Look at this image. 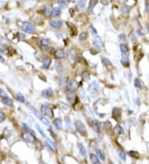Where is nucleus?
Returning a JSON list of instances; mask_svg holds the SVG:
<instances>
[{
	"instance_id": "aec40b11",
	"label": "nucleus",
	"mask_w": 149,
	"mask_h": 164,
	"mask_svg": "<svg viewBox=\"0 0 149 164\" xmlns=\"http://www.w3.org/2000/svg\"><path fill=\"white\" fill-rule=\"evenodd\" d=\"M27 106H28V108H29V109H30L31 110H32V113H33V114H34L35 115H36V116H37V118H38L39 119H42V115H41L40 114H39V113H38V111H37V110L36 109H35V108H34V107H33L32 105H31L29 103H27Z\"/></svg>"
},
{
	"instance_id": "8fccbe9b",
	"label": "nucleus",
	"mask_w": 149,
	"mask_h": 164,
	"mask_svg": "<svg viewBox=\"0 0 149 164\" xmlns=\"http://www.w3.org/2000/svg\"><path fill=\"white\" fill-rule=\"evenodd\" d=\"M89 29H90L91 34H94V35L97 36V31H96V29L95 28V27H93V25H89Z\"/></svg>"
},
{
	"instance_id": "ddd939ff",
	"label": "nucleus",
	"mask_w": 149,
	"mask_h": 164,
	"mask_svg": "<svg viewBox=\"0 0 149 164\" xmlns=\"http://www.w3.org/2000/svg\"><path fill=\"white\" fill-rule=\"evenodd\" d=\"M52 88H47V89H46L42 91V95L43 97H45V98H49L51 97L52 95Z\"/></svg>"
},
{
	"instance_id": "a211bd4d",
	"label": "nucleus",
	"mask_w": 149,
	"mask_h": 164,
	"mask_svg": "<svg viewBox=\"0 0 149 164\" xmlns=\"http://www.w3.org/2000/svg\"><path fill=\"white\" fill-rule=\"evenodd\" d=\"M121 63H122L123 66H124L125 67L129 66V59H128L127 55H123L122 56V58H121Z\"/></svg>"
},
{
	"instance_id": "f3484780",
	"label": "nucleus",
	"mask_w": 149,
	"mask_h": 164,
	"mask_svg": "<svg viewBox=\"0 0 149 164\" xmlns=\"http://www.w3.org/2000/svg\"><path fill=\"white\" fill-rule=\"evenodd\" d=\"M55 57L57 59H62L65 57V51L63 49H58L56 52H55Z\"/></svg>"
},
{
	"instance_id": "13d9d810",
	"label": "nucleus",
	"mask_w": 149,
	"mask_h": 164,
	"mask_svg": "<svg viewBox=\"0 0 149 164\" xmlns=\"http://www.w3.org/2000/svg\"><path fill=\"white\" fill-rule=\"evenodd\" d=\"M0 61H1V62H4V58H3L1 55H0Z\"/></svg>"
},
{
	"instance_id": "412c9836",
	"label": "nucleus",
	"mask_w": 149,
	"mask_h": 164,
	"mask_svg": "<svg viewBox=\"0 0 149 164\" xmlns=\"http://www.w3.org/2000/svg\"><path fill=\"white\" fill-rule=\"evenodd\" d=\"M67 77L66 76H61L59 80V84H60V86L61 88L65 87V85H67Z\"/></svg>"
},
{
	"instance_id": "f8f14e48",
	"label": "nucleus",
	"mask_w": 149,
	"mask_h": 164,
	"mask_svg": "<svg viewBox=\"0 0 149 164\" xmlns=\"http://www.w3.org/2000/svg\"><path fill=\"white\" fill-rule=\"evenodd\" d=\"M112 116L113 118L114 119H117L120 118L121 116V110L119 109V108H114V109L113 110V113H112Z\"/></svg>"
},
{
	"instance_id": "6e6d98bb",
	"label": "nucleus",
	"mask_w": 149,
	"mask_h": 164,
	"mask_svg": "<svg viewBox=\"0 0 149 164\" xmlns=\"http://www.w3.org/2000/svg\"><path fill=\"white\" fill-rule=\"evenodd\" d=\"M145 6H146V12L147 13V12L149 11V2L145 3Z\"/></svg>"
},
{
	"instance_id": "de8ad7c7",
	"label": "nucleus",
	"mask_w": 149,
	"mask_h": 164,
	"mask_svg": "<svg viewBox=\"0 0 149 164\" xmlns=\"http://www.w3.org/2000/svg\"><path fill=\"white\" fill-rule=\"evenodd\" d=\"M0 96H1L3 99L9 97V96H7V95L6 92H5L4 90H1V89H0Z\"/></svg>"
},
{
	"instance_id": "2eb2a0df",
	"label": "nucleus",
	"mask_w": 149,
	"mask_h": 164,
	"mask_svg": "<svg viewBox=\"0 0 149 164\" xmlns=\"http://www.w3.org/2000/svg\"><path fill=\"white\" fill-rule=\"evenodd\" d=\"M53 124L58 130H61L62 129V120H61V118L56 119L53 121Z\"/></svg>"
},
{
	"instance_id": "c9c22d12",
	"label": "nucleus",
	"mask_w": 149,
	"mask_h": 164,
	"mask_svg": "<svg viewBox=\"0 0 149 164\" xmlns=\"http://www.w3.org/2000/svg\"><path fill=\"white\" fill-rule=\"evenodd\" d=\"M22 130H23V133H32V134H34V132L26 124V123H22Z\"/></svg>"
},
{
	"instance_id": "c756f323",
	"label": "nucleus",
	"mask_w": 149,
	"mask_h": 164,
	"mask_svg": "<svg viewBox=\"0 0 149 164\" xmlns=\"http://www.w3.org/2000/svg\"><path fill=\"white\" fill-rule=\"evenodd\" d=\"M113 132H114V134H123L124 133V130L123 129V128L121 127L120 125H117L114 128V130H113Z\"/></svg>"
},
{
	"instance_id": "473e14b6",
	"label": "nucleus",
	"mask_w": 149,
	"mask_h": 164,
	"mask_svg": "<svg viewBox=\"0 0 149 164\" xmlns=\"http://www.w3.org/2000/svg\"><path fill=\"white\" fill-rule=\"evenodd\" d=\"M120 51L123 53V55H126L128 52V47L124 45V44H121L120 45Z\"/></svg>"
},
{
	"instance_id": "7ed1b4c3",
	"label": "nucleus",
	"mask_w": 149,
	"mask_h": 164,
	"mask_svg": "<svg viewBox=\"0 0 149 164\" xmlns=\"http://www.w3.org/2000/svg\"><path fill=\"white\" fill-rule=\"evenodd\" d=\"M22 29L24 32H26V33H32L36 31V27H35V26L32 24V23L28 22H25L22 23Z\"/></svg>"
},
{
	"instance_id": "4d7b16f0",
	"label": "nucleus",
	"mask_w": 149,
	"mask_h": 164,
	"mask_svg": "<svg viewBox=\"0 0 149 164\" xmlns=\"http://www.w3.org/2000/svg\"><path fill=\"white\" fill-rule=\"evenodd\" d=\"M49 131H50V133H51V135H52L54 138H56V135L54 134V132L52 131V129H49Z\"/></svg>"
},
{
	"instance_id": "37998d69",
	"label": "nucleus",
	"mask_w": 149,
	"mask_h": 164,
	"mask_svg": "<svg viewBox=\"0 0 149 164\" xmlns=\"http://www.w3.org/2000/svg\"><path fill=\"white\" fill-rule=\"evenodd\" d=\"M119 38L120 39V41H122V42H125V43H126V42H128L127 37H126V36H125V34H123V33L119 34Z\"/></svg>"
},
{
	"instance_id": "393cba45",
	"label": "nucleus",
	"mask_w": 149,
	"mask_h": 164,
	"mask_svg": "<svg viewBox=\"0 0 149 164\" xmlns=\"http://www.w3.org/2000/svg\"><path fill=\"white\" fill-rule=\"evenodd\" d=\"M101 60H102V63H103L104 65L106 66L107 68H111L112 67V63H111V61H109L108 58H106V57H102Z\"/></svg>"
},
{
	"instance_id": "0eeeda50",
	"label": "nucleus",
	"mask_w": 149,
	"mask_h": 164,
	"mask_svg": "<svg viewBox=\"0 0 149 164\" xmlns=\"http://www.w3.org/2000/svg\"><path fill=\"white\" fill-rule=\"evenodd\" d=\"M65 97L67 99V100L70 103H74L76 100V95H74L72 91L70 90H66L65 91Z\"/></svg>"
},
{
	"instance_id": "a878e982",
	"label": "nucleus",
	"mask_w": 149,
	"mask_h": 164,
	"mask_svg": "<svg viewBox=\"0 0 149 164\" xmlns=\"http://www.w3.org/2000/svg\"><path fill=\"white\" fill-rule=\"evenodd\" d=\"M2 102L4 104V105H9V106H13V100L12 99H10L9 97H7V98L3 99Z\"/></svg>"
},
{
	"instance_id": "20e7f679",
	"label": "nucleus",
	"mask_w": 149,
	"mask_h": 164,
	"mask_svg": "<svg viewBox=\"0 0 149 164\" xmlns=\"http://www.w3.org/2000/svg\"><path fill=\"white\" fill-rule=\"evenodd\" d=\"M66 57H67L68 61L70 63H74L77 60V54L74 49H69L66 51Z\"/></svg>"
},
{
	"instance_id": "a19ab883",
	"label": "nucleus",
	"mask_w": 149,
	"mask_h": 164,
	"mask_svg": "<svg viewBox=\"0 0 149 164\" xmlns=\"http://www.w3.org/2000/svg\"><path fill=\"white\" fill-rule=\"evenodd\" d=\"M17 99H18L20 102H22V103H25V101H26L24 96H23L22 94H21V93H18V94H17Z\"/></svg>"
},
{
	"instance_id": "b1692460",
	"label": "nucleus",
	"mask_w": 149,
	"mask_h": 164,
	"mask_svg": "<svg viewBox=\"0 0 149 164\" xmlns=\"http://www.w3.org/2000/svg\"><path fill=\"white\" fill-rule=\"evenodd\" d=\"M56 69L59 74H63L64 73V67L63 65L61 62H56Z\"/></svg>"
},
{
	"instance_id": "f257e3e1",
	"label": "nucleus",
	"mask_w": 149,
	"mask_h": 164,
	"mask_svg": "<svg viewBox=\"0 0 149 164\" xmlns=\"http://www.w3.org/2000/svg\"><path fill=\"white\" fill-rule=\"evenodd\" d=\"M93 45L95 47V49L98 51H100L104 48V43L103 41H102L101 37L100 36H95L93 38Z\"/></svg>"
},
{
	"instance_id": "bf43d9fd",
	"label": "nucleus",
	"mask_w": 149,
	"mask_h": 164,
	"mask_svg": "<svg viewBox=\"0 0 149 164\" xmlns=\"http://www.w3.org/2000/svg\"><path fill=\"white\" fill-rule=\"evenodd\" d=\"M146 27H147V30L148 33H149V23H146Z\"/></svg>"
},
{
	"instance_id": "ea45409f",
	"label": "nucleus",
	"mask_w": 149,
	"mask_h": 164,
	"mask_svg": "<svg viewBox=\"0 0 149 164\" xmlns=\"http://www.w3.org/2000/svg\"><path fill=\"white\" fill-rule=\"evenodd\" d=\"M36 128H37V129L38 130L39 133L41 134V135L42 136V137H44V138H46V134H45L44 130H43V129H42L41 126H39L38 124H36Z\"/></svg>"
},
{
	"instance_id": "4468645a",
	"label": "nucleus",
	"mask_w": 149,
	"mask_h": 164,
	"mask_svg": "<svg viewBox=\"0 0 149 164\" xmlns=\"http://www.w3.org/2000/svg\"><path fill=\"white\" fill-rule=\"evenodd\" d=\"M92 128H93V129L95 130V132H97V133H100V132L101 131L100 123L96 121V120H94L93 121V123H92Z\"/></svg>"
},
{
	"instance_id": "603ef678",
	"label": "nucleus",
	"mask_w": 149,
	"mask_h": 164,
	"mask_svg": "<svg viewBox=\"0 0 149 164\" xmlns=\"http://www.w3.org/2000/svg\"><path fill=\"white\" fill-rule=\"evenodd\" d=\"M5 119V114L3 112H0V123Z\"/></svg>"
},
{
	"instance_id": "9d476101",
	"label": "nucleus",
	"mask_w": 149,
	"mask_h": 164,
	"mask_svg": "<svg viewBox=\"0 0 149 164\" xmlns=\"http://www.w3.org/2000/svg\"><path fill=\"white\" fill-rule=\"evenodd\" d=\"M23 138L27 142H34V140H36L32 133H23Z\"/></svg>"
},
{
	"instance_id": "6ab92c4d",
	"label": "nucleus",
	"mask_w": 149,
	"mask_h": 164,
	"mask_svg": "<svg viewBox=\"0 0 149 164\" xmlns=\"http://www.w3.org/2000/svg\"><path fill=\"white\" fill-rule=\"evenodd\" d=\"M39 44L43 48H46L49 46V41L46 38H39Z\"/></svg>"
},
{
	"instance_id": "052dcab7",
	"label": "nucleus",
	"mask_w": 149,
	"mask_h": 164,
	"mask_svg": "<svg viewBox=\"0 0 149 164\" xmlns=\"http://www.w3.org/2000/svg\"><path fill=\"white\" fill-rule=\"evenodd\" d=\"M83 164H86V163H83Z\"/></svg>"
},
{
	"instance_id": "4be33fe9",
	"label": "nucleus",
	"mask_w": 149,
	"mask_h": 164,
	"mask_svg": "<svg viewBox=\"0 0 149 164\" xmlns=\"http://www.w3.org/2000/svg\"><path fill=\"white\" fill-rule=\"evenodd\" d=\"M98 88H99V85L97 84V82L94 81L90 84V85H89V90H90L92 93H95L98 90Z\"/></svg>"
},
{
	"instance_id": "dca6fc26",
	"label": "nucleus",
	"mask_w": 149,
	"mask_h": 164,
	"mask_svg": "<svg viewBox=\"0 0 149 164\" xmlns=\"http://www.w3.org/2000/svg\"><path fill=\"white\" fill-rule=\"evenodd\" d=\"M89 158H90V161L93 164H101L100 158L97 157L95 154L91 153L89 155Z\"/></svg>"
},
{
	"instance_id": "79ce46f5",
	"label": "nucleus",
	"mask_w": 149,
	"mask_h": 164,
	"mask_svg": "<svg viewBox=\"0 0 149 164\" xmlns=\"http://www.w3.org/2000/svg\"><path fill=\"white\" fill-rule=\"evenodd\" d=\"M128 153H129V155H130V157H132V158H138L139 157V155H138V152H135V151H130Z\"/></svg>"
},
{
	"instance_id": "4c0bfd02",
	"label": "nucleus",
	"mask_w": 149,
	"mask_h": 164,
	"mask_svg": "<svg viewBox=\"0 0 149 164\" xmlns=\"http://www.w3.org/2000/svg\"><path fill=\"white\" fill-rule=\"evenodd\" d=\"M86 4V2L84 1V0H81V1H79L77 3V7L79 9H84L85 6Z\"/></svg>"
},
{
	"instance_id": "423d86ee",
	"label": "nucleus",
	"mask_w": 149,
	"mask_h": 164,
	"mask_svg": "<svg viewBox=\"0 0 149 164\" xmlns=\"http://www.w3.org/2000/svg\"><path fill=\"white\" fill-rule=\"evenodd\" d=\"M78 83L77 81H76V80H74V79H71V80H70V81H68L67 83V88H68V90L70 91H74V90H76L78 89Z\"/></svg>"
},
{
	"instance_id": "09e8293b",
	"label": "nucleus",
	"mask_w": 149,
	"mask_h": 164,
	"mask_svg": "<svg viewBox=\"0 0 149 164\" xmlns=\"http://www.w3.org/2000/svg\"><path fill=\"white\" fill-rule=\"evenodd\" d=\"M129 10H130V7H129L128 6H123L122 7V12L123 13H128Z\"/></svg>"
},
{
	"instance_id": "2f4dec72",
	"label": "nucleus",
	"mask_w": 149,
	"mask_h": 164,
	"mask_svg": "<svg viewBox=\"0 0 149 164\" xmlns=\"http://www.w3.org/2000/svg\"><path fill=\"white\" fill-rule=\"evenodd\" d=\"M61 13V9L59 7H53L52 12V17H56Z\"/></svg>"
},
{
	"instance_id": "f03ea898",
	"label": "nucleus",
	"mask_w": 149,
	"mask_h": 164,
	"mask_svg": "<svg viewBox=\"0 0 149 164\" xmlns=\"http://www.w3.org/2000/svg\"><path fill=\"white\" fill-rule=\"evenodd\" d=\"M41 111L44 115L48 116L49 118H53V116H54L53 110H52V108H51L50 106H48L47 105H42Z\"/></svg>"
},
{
	"instance_id": "58836bf2",
	"label": "nucleus",
	"mask_w": 149,
	"mask_h": 164,
	"mask_svg": "<svg viewBox=\"0 0 149 164\" xmlns=\"http://www.w3.org/2000/svg\"><path fill=\"white\" fill-rule=\"evenodd\" d=\"M87 37H88V33H81L79 35L80 41H85V39H87Z\"/></svg>"
},
{
	"instance_id": "864d4df0",
	"label": "nucleus",
	"mask_w": 149,
	"mask_h": 164,
	"mask_svg": "<svg viewBox=\"0 0 149 164\" xmlns=\"http://www.w3.org/2000/svg\"><path fill=\"white\" fill-rule=\"evenodd\" d=\"M130 37H131V39H132L133 42V43H135V42H137V38H136V37H135V34L132 33Z\"/></svg>"
},
{
	"instance_id": "49530a36",
	"label": "nucleus",
	"mask_w": 149,
	"mask_h": 164,
	"mask_svg": "<svg viewBox=\"0 0 149 164\" xmlns=\"http://www.w3.org/2000/svg\"><path fill=\"white\" fill-rule=\"evenodd\" d=\"M35 144H36V147H37L38 149H43L42 143L40 141H38V140H36V141H35Z\"/></svg>"
},
{
	"instance_id": "c03bdc74",
	"label": "nucleus",
	"mask_w": 149,
	"mask_h": 164,
	"mask_svg": "<svg viewBox=\"0 0 149 164\" xmlns=\"http://www.w3.org/2000/svg\"><path fill=\"white\" fill-rule=\"evenodd\" d=\"M60 103L62 105V107H61V109L62 110L66 111V110H68L70 109V107H69V105H67V104H65L64 102H61V101H60Z\"/></svg>"
},
{
	"instance_id": "9b49d317",
	"label": "nucleus",
	"mask_w": 149,
	"mask_h": 164,
	"mask_svg": "<svg viewBox=\"0 0 149 164\" xmlns=\"http://www.w3.org/2000/svg\"><path fill=\"white\" fill-rule=\"evenodd\" d=\"M46 145L52 152H54L55 150L56 149V147H57L56 143H55L53 141H52V140H50V139H47V141H46Z\"/></svg>"
},
{
	"instance_id": "7c9ffc66",
	"label": "nucleus",
	"mask_w": 149,
	"mask_h": 164,
	"mask_svg": "<svg viewBox=\"0 0 149 164\" xmlns=\"http://www.w3.org/2000/svg\"><path fill=\"white\" fill-rule=\"evenodd\" d=\"M118 154H119V158L123 160V161H126V153L123 149H119L118 150Z\"/></svg>"
},
{
	"instance_id": "5701e85b",
	"label": "nucleus",
	"mask_w": 149,
	"mask_h": 164,
	"mask_svg": "<svg viewBox=\"0 0 149 164\" xmlns=\"http://www.w3.org/2000/svg\"><path fill=\"white\" fill-rule=\"evenodd\" d=\"M134 85H135V87L137 88V89H138V90H142L143 88V84L142 81H141L140 79H138V78L135 79Z\"/></svg>"
},
{
	"instance_id": "f704fd0d",
	"label": "nucleus",
	"mask_w": 149,
	"mask_h": 164,
	"mask_svg": "<svg viewBox=\"0 0 149 164\" xmlns=\"http://www.w3.org/2000/svg\"><path fill=\"white\" fill-rule=\"evenodd\" d=\"M104 129L106 130L108 133H109V132L111 131V129H112V123L109 122V121H106L104 123Z\"/></svg>"
},
{
	"instance_id": "1a4fd4ad",
	"label": "nucleus",
	"mask_w": 149,
	"mask_h": 164,
	"mask_svg": "<svg viewBox=\"0 0 149 164\" xmlns=\"http://www.w3.org/2000/svg\"><path fill=\"white\" fill-rule=\"evenodd\" d=\"M77 147H78V149H79V151H80V153L82 157H84V158L87 157V151H86L85 146L83 145V143H77Z\"/></svg>"
},
{
	"instance_id": "a18cd8bd",
	"label": "nucleus",
	"mask_w": 149,
	"mask_h": 164,
	"mask_svg": "<svg viewBox=\"0 0 149 164\" xmlns=\"http://www.w3.org/2000/svg\"><path fill=\"white\" fill-rule=\"evenodd\" d=\"M40 120H41V121H42L43 123H44L45 125H49V124H50V122H49V120H48V119H46V118H45L44 116H42V119H40Z\"/></svg>"
},
{
	"instance_id": "3c124183",
	"label": "nucleus",
	"mask_w": 149,
	"mask_h": 164,
	"mask_svg": "<svg viewBox=\"0 0 149 164\" xmlns=\"http://www.w3.org/2000/svg\"><path fill=\"white\" fill-rule=\"evenodd\" d=\"M57 3H59V4H61V5H63V6H67L68 4V3L69 1H63V0H60V1H57Z\"/></svg>"
},
{
	"instance_id": "c85d7f7f",
	"label": "nucleus",
	"mask_w": 149,
	"mask_h": 164,
	"mask_svg": "<svg viewBox=\"0 0 149 164\" xmlns=\"http://www.w3.org/2000/svg\"><path fill=\"white\" fill-rule=\"evenodd\" d=\"M51 64H52V60H51L50 58H46V59L44 60V61H43L42 67L44 68V69H48L51 66Z\"/></svg>"
},
{
	"instance_id": "72a5a7b5",
	"label": "nucleus",
	"mask_w": 149,
	"mask_h": 164,
	"mask_svg": "<svg viewBox=\"0 0 149 164\" xmlns=\"http://www.w3.org/2000/svg\"><path fill=\"white\" fill-rule=\"evenodd\" d=\"M96 153L98 155V158H100V160H102V161H105V156H104V153H103V151L100 149H98L96 151Z\"/></svg>"
},
{
	"instance_id": "e433bc0d",
	"label": "nucleus",
	"mask_w": 149,
	"mask_h": 164,
	"mask_svg": "<svg viewBox=\"0 0 149 164\" xmlns=\"http://www.w3.org/2000/svg\"><path fill=\"white\" fill-rule=\"evenodd\" d=\"M52 7H51V6L47 5L46 7H45V14L46 17H49L50 15H52Z\"/></svg>"
},
{
	"instance_id": "5fc2aeb1",
	"label": "nucleus",
	"mask_w": 149,
	"mask_h": 164,
	"mask_svg": "<svg viewBox=\"0 0 149 164\" xmlns=\"http://www.w3.org/2000/svg\"><path fill=\"white\" fill-rule=\"evenodd\" d=\"M137 33H138L139 36H143V35H144V32L143 31V29L139 28L138 31H137Z\"/></svg>"
},
{
	"instance_id": "cd10ccee",
	"label": "nucleus",
	"mask_w": 149,
	"mask_h": 164,
	"mask_svg": "<svg viewBox=\"0 0 149 164\" xmlns=\"http://www.w3.org/2000/svg\"><path fill=\"white\" fill-rule=\"evenodd\" d=\"M82 79L84 80V81H87L89 80V77H90V74H89V72L88 71H82Z\"/></svg>"
},
{
	"instance_id": "6e6552de",
	"label": "nucleus",
	"mask_w": 149,
	"mask_h": 164,
	"mask_svg": "<svg viewBox=\"0 0 149 164\" xmlns=\"http://www.w3.org/2000/svg\"><path fill=\"white\" fill-rule=\"evenodd\" d=\"M49 24L53 28H60L63 24V22H62L61 20H52V21L49 22Z\"/></svg>"
},
{
	"instance_id": "39448f33",
	"label": "nucleus",
	"mask_w": 149,
	"mask_h": 164,
	"mask_svg": "<svg viewBox=\"0 0 149 164\" xmlns=\"http://www.w3.org/2000/svg\"><path fill=\"white\" fill-rule=\"evenodd\" d=\"M74 126H76V130L79 132V133L82 135L85 134L86 129H85V125L83 122H81L80 120H76L74 122Z\"/></svg>"
},
{
	"instance_id": "bb28decb",
	"label": "nucleus",
	"mask_w": 149,
	"mask_h": 164,
	"mask_svg": "<svg viewBox=\"0 0 149 164\" xmlns=\"http://www.w3.org/2000/svg\"><path fill=\"white\" fill-rule=\"evenodd\" d=\"M98 3V1H95V0H93V1L89 2V9H88V12L89 13H92L93 10H94V7H95Z\"/></svg>"
}]
</instances>
